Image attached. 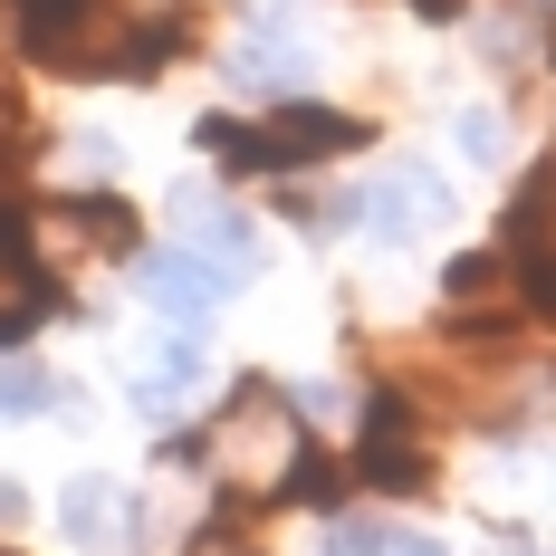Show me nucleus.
<instances>
[{
    "mask_svg": "<svg viewBox=\"0 0 556 556\" xmlns=\"http://www.w3.org/2000/svg\"><path fill=\"white\" fill-rule=\"evenodd\" d=\"M20 39L67 77H144L182 39L173 20H135L125 0H20Z\"/></svg>",
    "mask_w": 556,
    "mask_h": 556,
    "instance_id": "nucleus-1",
    "label": "nucleus"
},
{
    "mask_svg": "<svg viewBox=\"0 0 556 556\" xmlns=\"http://www.w3.org/2000/svg\"><path fill=\"white\" fill-rule=\"evenodd\" d=\"M202 470L222 480L230 500H269V490H288L298 470H307V442H298V413L278 403L269 384H240L202 422Z\"/></svg>",
    "mask_w": 556,
    "mask_h": 556,
    "instance_id": "nucleus-2",
    "label": "nucleus"
},
{
    "mask_svg": "<svg viewBox=\"0 0 556 556\" xmlns=\"http://www.w3.org/2000/svg\"><path fill=\"white\" fill-rule=\"evenodd\" d=\"M202 144L222 154V164L240 173H298V164H317V154H345L355 144V115H336V106H269L260 125H230V115H212L202 125Z\"/></svg>",
    "mask_w": 556,
    "mask_h": 556,
    "instance_id": "nucleus-3",
    "label": "nucleus"
},
{
    "mask_svg": "<svg viewBox=\"0 0 556 556\" xmlns=\"http://www.w3.org/2000/svg\"><path fill=\"white\" fill-rule=\"evenodd\" d=\"M106 250H135L125 202H49L39 212V260H106Z\"/></svg>",
    "mask_w": 556,
    "mask_h": 556,
    "instance_id": "nucleus-4",
    "label": "nucleus"
},
{
    "mask_svg": "<svg viewBox=\"0 0 556 556\" xmlns=\"http://www.w3.org/2000/svg\"><path fill=\"white\" fill-rule=\"evenodd\" d=\"M135 278H144V298H154V307H173V317H202V307H222V298H230V278L212 269L202 250H154Z\"/></svg>",
    "mask_w": 556,
    "mask_h": 556,
    "instance_id": "nucleus-5",
    "label": "nucleus"
},
{
    "mask_svg": "<svg viewBox=\"0 0 556 556\" xmlns=\"http://www.w3.org/2000/svg\"><path fill=\"white\" fill-rule=\"evenodd\" d=\"M365 480H375V490H432V451L403 432V413H393V403L365 422Z\"/></svg>",
    "mask_w": 556,
    "mask_h": 556,
    "instance_id": "nucleus-6",
    "label": "nucleus"
},
{
    "mask_svg": "<svg viewBox=\"0 0 556 556\" xmlns=\"http://www.w3.org/2000/svg\"><path fill=\"white\" fill-rule=\"evenodd\" d=\"M192 384H202V336L182 327V336H164V345H154V365L135 375V413H154V422H173Z\"/></svg>",
    "mask_w": 556,
    "mask_h": 556,
    "instance_id": "nucleus-7",
    "label": "nucleus"
},
{
    "mask_svg": "<svg viewBox=\"0 0 556 556\" xmlns=\"http://www.w3.org/2000/svg\"><path fill=\"white\" fill-rule=\"evenodd\" d=\"M39 307H49V269L29 260V240H20V222L0 212V345H10V336L29 327Z\"/></svg>",
    "mask_w": 556,
    "mask_h": 556,
    "instance_id": "nucleus-8",
    "label": "nucleus"
},
{
    "mask_svg": "<svg viewBox=\"0 0 556 556\" xmlns=\"http://www.w3.org/2000/svg\"><path fill=\"white\" fill-rule=\"evenodd\" d=\"M58 518H67L77 547H115V538H125V500H115V480H97V470L67 480V508H58Z\"/></svg>",
    "mask_w": 556,
    "mask_h": 556,
    "instance_id": "nucleus-9",
    "label": "nucleus"
},
{
    "mask_svg": "<svg viewBox=\"0 0 556 556\" xmlns=\"http://www.w3.org/2000/svg\"><path fill=\"white\" fill-rule=\"evenodd\" d=\"M403 547V528H384V518H336L327 528V556H393Z\"/></svg>",
    "mask_w": 556,
    "mask_h": 556,
    "instance_id": "nucleus-10",
    "label": "nucleus"
},
{
    "mask_svg": "<svg viewBox=\"0 0 556 556\" xmlns=\"http://www.w3.org/2000/svg\"><path fill=\"white\" fill-rule=\"evenodd\" d=\"M49 393H58V384L29 365V355H0V413H39Z\"/></svg>",
    "mask_w": 556,
    "mask_h": 556,
    "instance_id": "nucleus-11",
    "label": "nucleus"
},
{
    "mask_svg": "<svg viewBox=\"0 0 556 556\" xmlns=\"http://www.w3.org/2000/svg\"><path fill=\"white\" fill-rule=\"evenodd\" d=\"M182 556H269V547H260V528H240V518H212V528H202Z\"/></svg>",
    "mask_w": 556,
    "mask_h": 556,
    "instance_id": "nucleus-12",
    "label": "nucleus"
},
{
    "mask_svg": "<svg viewBox=\"0 0 556 556\" xmlns=\"http://www.w3.org/2000/svg\"><path fill=\"white\" fill-rule=\"evenodd\" d=\"M20 135H29V115H20V97H0V164L20 154Z\"/></svg>",
    "mask_w": 556,
    "mask_h": 556,
    "instance_id": "nucleus-13",
    "label": "nucleus"
},
{
    "mask_svg": "<svg viewBox=\"0 0 556 556\" xmlns=\"http://www.w3.org/2000/svg\"><path fill=\"white\" fill-rule=\"evenodd\" d=\"M393 556H442V547H432V538H403V547H393Z\"/></svg>",
    "mask_w": 556,
    "mask_h": 556,
    "instance_id": "nucleus-14",
    "label": "nucleus"
},
{
    "mask_svg": "<svg viewBox=\"0 0 556 556\" xmlns=\"http://www.w3.org/2000/svg\"><path fill=\"white\" fill-rule=\"evenodd\" d=\"M422 10H451V0H422Z\"/></svg>",
    "mask_w": 556,
    "mask_h": 556,
    "instance_id": "nucleus-15",
    "label": "nucleus"
},
{
    "mask_svg": "<svg viewBox=\"0 0 556 556\" xmlns=\"http://www.w3.org/2000/svg\"><path fill=\"white\" fill-rule=\"evenodd\" d=\"M500 556H518V547H500Z\"/></svg>",
    "mask_w": 556,
    "mask_h": 556,
    "instance_id": "nucleus-16",
    "label": "nucleus"
}]
</instances>
